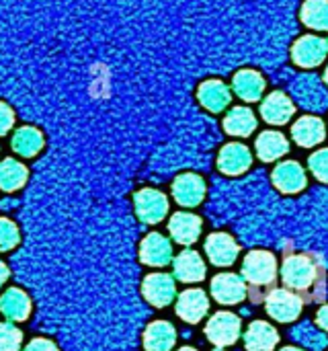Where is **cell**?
I'll list each match as a JSON object with an SVG mask.
<instances>
[{
    "label": "cell",
    "instance_id": "obj_35",
    "mask_svg": "<svg viewBox=\"0 0 328 351\" xmlns=\"http://www.w3.org/2000/svg\"><path fill=\"white\" fill-rule=\"evenodd\" d=\"M25 351H58V348L49 341V339H33L29 341V346L25 348Z\"/></svg>",
    "mask_w": 328,
    "mask_h": 351
},
{
    "label": "cell",
    "instance_id": "obj_32",
    "mask_svg": "<svg viewBox=\"0 0 328 351\" xmlns=\"http://www.w3.org/2000/svg\"><path fill=\"white\" fill-rule=\"evenodd\" d=\"M308 167L312 171V175L323 181V183H328V148H323L318 152H314L308 160Z\"/></svg>",
    "mask_w": 328,
    "mask_h": 351
},
{
    "label": "cell",
    "instance_id": "obj_36",
    "mask_svg": "<svg viewBox=\"0 0 328 351\" xmlns=\"http://www.w3.org/2000/svg\"><path fill=\"white\" fill-rule=\"evenodd\" d=\"M316 325L328 333V304L320 306V311L316 313Z\"/></svg>",
    "mask_w": 328,
    "mask_h": 351
},
{
    "label": "cell",
    "instance_id": "obj_40",
    "mask_svg": "<svg viewBox=\"0 0 328 351\" xmlns=\"http://www.w3.org/2000/svg\"><path fill=\"white\" fill-rule=\"evenodd\" d=\"M325 80H327V84H328V66H327V72H325Z\"/></svg>",
    "mask_w": 328,
    "mask_h": 351
},
{
    "label": "cell",
    "instance_id": "obj_26",
    "mask_svg": "<svg viewBox=\"0 0 328 351\" xmlns=\"http://www.w3.org/2000/svg\"><path fill=\"white\" fill-rule=\"evenodd\" d=\"M224 130L230 136L247 138L257 130V117L249 107H234L224 119Z\"/></svg>",
    "mask_w": 328,
    "mask_h": 351
},
{
    "label": "cell",
    "instance_id": "obj_28",
    "mask_svg": "<svg viewBox=\"0 0 328 351\" xmlns=\"http://www.w3.org/2000/svg\"><path fill=\"white\" fill-rule=\"evenodd\" d=\"M27 167L14 158H4L0 162V189L2 191H16L27 183Z\"/></svg>",
    "mask_w": 328,
    "mask_h": 351
},
{
    "label": "cell",
    "instance_id": "obj_33",
    "mask_svg": "<svg viewBox=\"0 0 328 351\" xmlns=\"http://www.w3.org/2000/svg\"><path fill=\"white\" fill-rule=\"evenodd\" d=\"M18 243V228L10 220L0 218V251H10Z\"/></svg>",
    "mask_w": 328,
    "mask_h": 351
},
{
    "label": "cell",
    "instance_id": "obj_15",
    "mask_svg": "<svg viewBox=\"0 0 328 351\" xmlns=\"http://www.w3.org/2000/svg\"><path fill=\"white\" fill-rule=\"evenodd\" d=\"M210 311V300L205 296L203 290L193 288V290H185L179 300H177V315L185 321V323H199Z\"/></svg>",
    "mask_w": 328,
    "mask_h": 351
},
{
    "label": "cell",
    "instance_id": "obj_5",
    "mask_svg": "<svg viewBox=\"0 0 328 351\" xmlns=\"http://www.w3.org/2000/svg\"><path fill=\"white\" fill-rule=\"evenodd\" d=\"M265 308L271 319H275L279 323H294L302 315L304 302L294 292H290L286 288H277L265 300Z\"/></svg>",
    "mask_w": 328,
    "mask_h": 351
},
{
    "label": "cell",
    "instance_id": "obj_13",
    "mask_svg": "<svg viewBox=\"0 0 328 351\" xmlns=\"http://www.w3.org/2000/svg\"><path fill=\"white\" fill-rule=\"evenodd\" d=\"M253 165V154L244 144H226L218 154V169L224 175H242Z\"/></svg>",
    "mask_w": 328,
    "mask_h": 351
},
{
    "label": "cell",
    "instance_id": "obj_4",
    "mask_svg": "<svg viewBox=\"0 0 328 351\" xmlns=\"http://www.w3.org/2000/svg\"><path fill=\"white\" fill-rule=\"evenodd\" d=\"M134 204H136V214L142 222L146 224H158L160 220L166 218L168 212V199L162 191L158 189H140L134 195Z\"/></svg>",
    "mask_w": 328,
    "mask_h": 351
},
{
    "label": "cell",
    "instance_id": "obj_23",
    "mask_svg": "<svg viewBox=\"0 0 328 351\" xmlns=\"http://www.w3.org/2000/svg\"><path fill=\"white\" fill-rule=\"evenodd\" d=\"M0 311L6 319L21 323V321H27V317L31 313V300L23 290L10 288L0 298Z\"/></svg>",
    "mask_w": 328,
    "mask_h": 351
},
{
    "label": "cell",
    "instance_id": "obj_41",
    "mask_svg": "<svg viewBox=\"0 0 328 351\" xmlns=\"http://www.w3.org/2000/svg\"><path fill=\"white\" fill-rule=\"evenodd\" d=\"M214 351H224V350H214Z\"/></svg>",
    "mask_w": 328,
    "mask_h": 351
},
{
    "label": "cell",
    "instance_id": "obj_7",
    "mask_svg": "<svg viewBox=\"0 0 328 351\" xmlns=\"http://www.w3.org/2000/svg\"><path fill=\"white\" fill-rule=\"evenodd\" d=\"M212 296L220 304H240L247 300V284L236 274H218L212 280Z\"/></svg>",
    "mask_w": 328,
    "mask_h": 351
},
{
    "label": "cell",
    "instance_id": "obj_22",
    "mask_svg": "<svg viewBox=\"0 0 328 351\" xmlns=\"http://www.w3.org/2000/svg\"><path fill=\"white\" fill-rule=\"evenodd\" d=\"M175 278L185 284H197L205 278V263L195 251H183L175 259Z\"/></svg>",
    "mask_w": 328,
    "mask_h": 351
},
{
    "label": "cell",
    "instance_id": "obj_38",
    "mask_svg": "<svg viewBox=\"0 0 328 351\" xmlns=\"http://www.w3.org/2000/svg\"><path fill=\"white\" fill-rule=\"evenodd\" d=\"M281 351H304V350H298V348H283Z\"/></svg>",
    "mask_w": 328,
    "mask_h": 351
},
{
    "label": "cell",
    "instance_id": "obj_6",
    "mask_svg": "<svg viewBox=\"0 0 328 351\" xmlns=\"http://www.w3.org/2000/svg\"><path fill=\"white\" fill-rule=\"evenodd\" d=\"M328 56V37L304 35L292 47V58L302 68H316Z\"/></svg>",
    "mask_w": 328,
    "mask_h": 351
},
{
    "label": "cell",
    "instance_id": "obj_1",
    "mask_svg": "<svg viewBox=\"0 0 328 351\" xmlns=\"http://www.w3.org/2000/svg\"><path fill=\"white\" fill-rule=\"evenodd\" d=\"M281 286L294 292L304 304L328 302V271L323 257L308 251H286Z\"/></svg>",
    "mask_w": 328,
    "mask_h": 351
},
{
    "label": "cell",
    "instance_id": "obj_27",
    "mask_svg": "<svg viewBox=\"0 0 328 351\" xmlns=\"http://www.w3.org/2000/svg\"><path fill=\"white\" fill-rule=\"evenodd\" d=\"M43 142L45 140H43V134L39 130L25 125V128H18L14 132V136H12V150L16 154H21V156L29 158V156H35L43 148Z\"/></svg>",
    "mask_w": 328,
    "mask_h": 351
},
{
    "label": "cell",
    "instance_id": "obj_14",
    "mask_svg": "<svg viewBox=\"0 0 328 351\" xmlns=\"http://www.w3.org/2000/svg\"><path fill=\"white\" fill-rule=\"evenodd\" d=\"M271 179H273V185L281 193H298L308 183L306 171L296 160H286V162L277 165L275 171H273V175H271Z\"/></svg>",
    "mask_w": 328,
    "mask_h": 351
},
{
    "label": "cell",
    "instance_id": "obj_34",
    "mask_svg": "<svg viewBox=\"0 0 328 351\" xmlns=\"http://www.w3.org/2000/svg\"><path fill=\"white\" fill-rule=\"evenodd\" d=\"M12 123H14V113H12V109H10L6 103L0 101V136L8 134V130L12 128Z\"/></svg>",
    "mask_w": 328,
    "mask_h": 351
},
{
    "label": "cell",
    "instance_id": "obj_25",
    "mask_svg": "<svg viewBox=\"0 0 328 351\" xmlns=\"http://www.w3.org/2000/svg\"><path fill=\"white\" fill-rule=\"evenodd\" d=\"M234 90L240 99L249 103L259 101L265 90V78L257 70H240L234 76Z\"/></svg>",
    "mask_w": 328,
    "mask_h": 351
},
{
    "label": "cell",
    "instance_id": "obj_19",
    "mask_svg": "<svg viewBox=\"0 0 328 351\" xmlns=\"http://www.w3.org/2000/svg\"><path fill=\"white\" fill-rule=\"evenodd\" d=\"M197 99L207 111L220 113V111H224L228 107L232 95H230V88H228L226 82H222V80H205L197 90Z\"/></svg>",
    "mask_w": 328,
    "mask_h": 351
},
{
    "label": "cell",
    "instance_id": "obj_39",
    "mask_svg": "<svg viewBox=\"0 0 328 351\" xmlns=\"http://www.w3.org/2000/svg\"><path fill=\"white\" fill-rule=\"evenodd\" d=\"M179 351H197V350H195V348H189V346H187V348H181Z\"/></svg>",
    "mask_w": 328,
    "mask_h": 351
},
{
    "label": "cell",
    "instance_id": "obj_3",
    "mask_svg": "<svg viewBox=\"0 0 328 351\" xmlns=\"http://www.w3.org/2000/svg\"><path fill=\"white\" fill-rule=\"evenodd\" d=\"M240 317L232 315V313H216L207 325H205V335L207 339L218 346V348H228V346H234L240 337Z\"/></svg>",
    "mask_w": 328,
    "mask_h": 351
},
{
    "label": "cell",
    "instance_id": "obj_9",
    "mask_svg": "<svg viewBox=\"0 0 328 351\" xmlns=\"http://www.w3.org/2000/svg\"><path fill=\"white\" fill-rule=\"evenodd\" d=\"M173 197L185 208H195L205 197V181L195 173H183L173 183Z\"/></svg>",
    "mask_w": 328,
    "mask_h": 351
},
{
    "label": "cell",
    "instance_id": "obj_16",
    "mask_svg": "<svg viewBox=\"0 0 328 351\" xmlns=\"http://www.w3.org/2000/svg\"><path fill=\"white\" fill-rule=\"evenodd\" d=\"M292 136L298 142V146L312 148V146L320 144L327 138V128H325V121L320 117H316V115H304V117H300L294 123Z\"/></svg>",
    "mask_w": 328,
    "mask_h": 351
},
{
    "label": "cell",
    "instance_id": "obj_11",
    "mask_svg": "<svg viewBox=\"0 0 328 351\" xmlns=\"http://www.w3.org/2000/svg\"><path fill=\"white\" fill-rule=\"evenodd\" d=\"M140 259L150 267H164L173 261V245L166 237L150 232L140 245Z\"/></svg>",
    "mask_w": 328,
    "mask_h": 351
},
{
    "label": "cell",
    "instance_id": "obj_20",
    "mask_svg": "<svg viewBox=\"0 0 328 351\" xmlns=\"http://www.w3.org/2000/svg\"><path fill=\"white\" fill-rule=\"evenodd\" d=\"M177 341V329L168 321H154L144 331V350L171 351Z\"/></svg>",
    "mask_w": 328,
    "mask_h": 351
},
{
    "label": "cell",
    "instance_id": "obj_37",
    "mask_svg": "<svg viewBox=\"0 0 328 351\" xmlns=\"http://www.w3.org/2000/svg\"><path fill=\"white\" fill-rule=\"evenodd\" d=\"M6 280H8V269H6V265L0 261V286H2Z\"/></svg>",
    "mask_w": 328,
    "mask_h": 351
},
{
    "label": "cell",
    "instance_id": "obj_17",
    "mask_svg": "<svg viewBox=\"0 0 328 351\" xmlns=\"http://www.w3.org/2000/svg\"><path fill=\"white\" fill-rule=\"evenodd\" d=\"M294 111H296V107H294L292 99L283 93H271L261 105V115L271 125L288 123L294 117Z\"/></svg>",
    "mask_w": 328,
    "mask_h": 351
},
{
    "label": "cell",
    "instance_id": "obj_24",
    "mask_svg": "<svg viewBox=\"0 0 328 351\" xmlns=\"http://www.w3.org/2000/svg\"><path fill=\"white\" fill-rule=\"evenodd\" d=\"M257 154L261 160L265 162H273L277 158H281L283 154H288L290 150V142L281 132H263L257 138Z\"/></svg>",
    "mask_w": 328,
    "mask_h": 351
},
{
    "label": "cell",
    "instance_id": "obj_21",
    "mask_svg": "<svg viewBox=\"0 0 328 351\" xmlns=\"http://www.w3.org/2000/svg\"><path fill=\"white\" fill-rule=\"evenodd\" d=\"M168 230L171 237L179 243V245H193L199 239L201 232V220L195 214H185L179 212L171 218L168 222Z\"/></svg>",
    "mask_w": 328,
    "mask_h": 351
},
{
    "label": "cell",
    "instance_id": "obj_31",
    "mask_svg": "<svg viewBox=\"0 0 328 351\" xmlns=\"http://www.w3.org/2000/svg\"><path fill=\"white\" fill-rule=\"evenodd\" d=\"M294 337H296V339H300L304 346L314 348V351L323 350V348L327 346V337H325V335H320L316 329H312V325H302L300 329H296V331H294Z\"/></svg>",
    "mask_w": 328,
    "mask_h": 351
},
{
    "label": "cell",
    "instance_id": "obj_10",
    "mask_svg": "<svg viewBox=\"0 0 328 351\" xmlns=\"http://www.w3.org/2000/svg\"><path fill=\"white\" fill-rule=\"evenodd\" d=\"M205 253H207V257H210V261L214 265H218V267H230L238 259L240 247H238V243L230 234H226V232H214L205 241Z\"/></svg>",
    "mask_w": 328,
    "mask_h": 351
},
{
    "label": "cell",
    "instance_id": "obj_30",
    "mask_svg": "<svg viewBox=\"0 0 328 351\" xmlns=\"http://www.w3.org/2000/svg\"><path fill=\"white\" fill-rule=\"evenodd\" d=\"M23 341L21 331L10 323H0V351H18Z\"/></svg>",
    "mask_w": 328,
    "mask_h": 351
},
{
    "label": "cell",
    "instance_id": "obj_18",
    "mask_svg": "<svg viewBox=\"0 0 328 351\" xmlns=\"http://www.w3.org/2000/svg\"><path fill=\"white\" fill-rule=\"evenodd\" d=\"M279 343V333L265 321H255L244 333V348L249 351H273Z\"/></svg>",
    "mask_w": 328,
    "mask_h": 351
},
{
    "label": "cell",
    "instance_id": "obj_8",
    "mask_svg": "<svg viewBox=\"0 0 328 351\" xmlns=\"http://www.w3.org/2000/svg\"><path fill=\"white\" fill-rule=\"evenodd\" d=\"M142 294L152 306L164 308L175 298V280L168 274H150L142 282Z\"/></svg>",
    "mask_w": 328,
    "mask_h": 351
},
{
    "label": "cell",
    "instance_id": "obj_2",
    "mask_svg": "<svg viewBox=\"0 0 328 351\" xmlns=\"http://www.w3.org/2000/svg\"><path fill=\"white\" fill-rule=\"evenodd\" d=\"M242 280L253 304H261L275 292L279 280L277 257L271 251H251L242 261Z\"/></svg>",
    "mask_w": 328,
    "mask_h": 351
},
{
    "label": "cell",
    "instance_id": "obj_29",
    "mask_svg": "<svg viewBox=\"0 0 328 351\" xmlns=\"http://www.w3.org/2000/svg\"><path fill=\"white\" fill-rule=\"evenodd\" d=\"M300 16L306 27L314 31H328V0H306Z\"/></svg>",
    "mask_w": 328,
    "mask_h": 351
},
{
    "label": "cell",
    "instance_id": "obj_12",
    "mask_svg": "<svg viewBox=\"0 0 328 351\" xmlns=\"http://www.w3.org/2000/svg\"><path fill=\"white\" fill-rule=\"evenodd\" d=\"M292 88H294V95L300 101V105L306 109L318 111V109H325L328 105L327 88L323 86V82L316 76H310V74L300 76Z\"/></svg>",
    "mask_w": 328,
    "mask_h": 351
}]
</instances>
